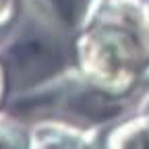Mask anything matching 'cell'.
<instances>
[{"instance_id":"cell-1","label":"cell","mask_w":149,"mask_h":149,"mask_svg":"<svg viewBox=\"0 0 149 149\" xmlns=\"http://www.w3.org/2000/svg\"><path fill=\"white\" fill-rule=\"evenodd\" d=\"M72 64L102 93L128 100L149 72V0H100L72 37Z\"/></svg>"},{"instance_id":"cell-2","label":"cell","mask_w":149,"mask_h":149,"mask_svg":"<svg viewBox=\"0 0 149 149\" xmlns=\"http://www.w3.org/2000/svg\"><path fill=\"white\" fill-rule=\"evenodd\" d=\"M8 110L25 116L62 114L79 122H104L116 118L126 100L110 97L83 79L74 64L29 89L8 95Z\"/></svg>"},{"instance_id":"cell-3","label":"cell","mask_w":149,"mask_h":149,"mask_svg":"<svg viewBox=\"0 0 149 149\" xmlns=\"http://www.w3.org/2000/svg\"><path fill=\"white\" fill-rule=\"evenodd\" d=\"M60 35L42 15L19 23L17 21L0 35V64L4 66L10 93L29 89L56 72L66 68V52Z\"/></svg>"},{"instance_id":"cell-4","label":"cell","mask_w":149,"mask_h":149,"mask_svg":"<svg viewBox=\"0 0 149 149\" xmlns=\"http://www.w3.org/2000/svg\"><path fill=\"white\" fill-rule=\"evenodd\" d=\"M31 4L50 25L74 37L87 25L100 0H31Z\"/></svg>"},{"instance_id":"cell-5","label":"cell","mask_w":149,"mask_h":149,"mask_svg":"<svg viewBox=\"0 0 149 149\" xmlns=\"http://www.w3.org/2000/svg\"><path fill=\"white\" fill-rule=\"evenodd\" d=\"M33 149H89L83 133L60 122L37 124L33 135Z\"/></svg>"},{"instance_id":"cell-6","label":"cell","mask_w":149,"mask_h":149,"mask_svg":"<svg viewBox=\"0 0 149 149\" xmlns=\"http://www.w3.org/2000/svg\"><path fill=\"white\" fill-rule=\"evenodd\" d=\"M110 149H149V114H139L114 128Z\"/></svg>"},{"instance_id":"cell-7","label":"cell","mask_w":149,"mask_h":149,"mask_svg":"<svg viewBox=\"0 0 149 149\" xmlns=\"http://www.w3.org/2000/svg\"><path fill=\"white\" fill-rule=\"evenodd\" d=\"M0 149H29L27 135L13 116H0Z\"/></svg>"},{"instance_id":"cell-8","label":"cell","mask_w":149,"mask_h":149,"mask_svg":"<svg viewBox=\"0 0 149 149\" xmlns=\"http://www.w3.org/2000/svg\"><path fill=\"white\" fill-rule=\"evenodd\" d=\"M19 19V0H0V33Z\"/></svg>"},{"instance_id":"cell-9","label":"cell","mask_w":149,"mask_h":149,"mask_svg":"<svg viewBox=\"0 0 149 149\" xmlns=\"http://www.w3.org/2000/svg\"><path fill=\"white\" fill-rule=\"evenodd\" d=\"M10 95V87H8V79H6V72H4V66L0 64V108L6 104Z\"/></svg>"},{"instance_id":"cell-10","label":"cell","mask_w":149,"mask_h":149,"mask_svg":"<svg viewBox=\"0 0 149 149\" xmlns=\"http://www.w3.org/2000/svg\"><path fill=\"white\" fill-rule=\"evenodd\" d=\"M139 112H141V114H149V91L145 93V95L141 97V102H139Z\"/></svg>"},{"instance_id":"cell-11","label":"cell","mask_w":149,"mask_h":149,"mask_svg":"<svg viewBox=\"0 0 149 149\" xmlns=\"http://www.w3.org/2000/svg\"><path fill=\"white\" fill-rule=\"evenodd\" d=\"M0 35H2V33H0Z\"/></svg>"}]
</instances>
